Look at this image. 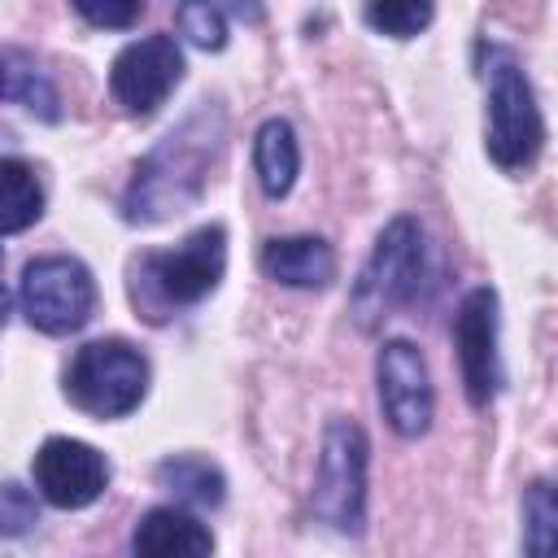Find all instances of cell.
Instances as JSON below:
<instances>
[{"label": "cell", "instance_id": "cell-7", "mask_svg": "<svg viewBox=\"0 0 558 558\" xmlns=\"http://www.w3.org/2000/svg\"><path fill=\"white\" fill-rule=\"evenodd\" d=\"M22 314L48 336L78 331L96 310V279L78 257H35L22 270Z\"/></svg>", "mask_w": 558, "mask_h": 558}, {"label": "cell", "instance_id": "cell-10", "mask_svg": "<svg viewBox=\"0 0 558 558\" xmlns=\"http://www.w3.org/2000/svg\"><path fill=\"white\" fill-rule=\"evenodd\" d=\"M375 375H379V405L392 432L423 436L432 423V379L423 353L410 340H388L379 349Z\"/></svg>", "mask_w": 558, "mask_h": 558}, {"label": "cell", "instance_id": "cell-23", "mask_svg": "<svg viewBox=\"0 0 558 558\" xmlns=\"http://www.w3.org/2000/svg\"><path fill=\"white\" fill-rule=\"evenodd\" d=\"M0 96H4V61H0Z\"/></svg>", "mask_w": 558, "mask_h": 558}, {"label": "cell", "instance_id": "cell-12", "mask_svg": "<svg viewBox=\"0 0 558 558\" xmlns=\"http://www.w3.org/2000/svg\"><path fill=\"white\" fill-rule=\"evenodd\" d=\"M131 549H135V558H209L214 536L196 514L157 506L135 523Z\"/></svg>", "mask_w": 558, "mask_h": 558}, {"label": "cell", "instance_id": "cell-17", "mask_svg": "<svg viewBox=\"0 0 558 558\" xmlns=\"http://www.w3.org/2000/svg\"><path fill=\"white\" fill-rule=\"evenodd\" d=\"M558 541V510H554V488L549 480H536L523 497V545L527 558H554Z\"/></svg>", "mask_w": 558, "mask_h": 558}, {"label": "cell", "instance_id": "cell-22", "mask_svg": "<svg viewBox=\"0 0 558 558\" xmlns=\"http://www.w3.org/2000/svg\"><path fill=\"white\" fill-rule=\"evenodd\" d=\"M9 314V292H4V257H0V323Z\"/></svg>", "mask_w": 558, "mask_h": 558}, {"label": "cell", "instance_id": "cell-5", "mask_svg": "<svg viewBox=\"0 0 558 558\" xmlns=\"http://www.w3.org/2000/svg\"><path fill=\"white\" fill-rule=\"evenodd\" d=\"M418 275H423V231H418L414 218H392L379 231V240H375L357 283H353V314H357V323L375 327L392 310L410 305L414 292H418Z\"/></svg>", "mask_w": 558, "mask_h": 558}, {"label": "cell", "instance_id": "cell-21", "mask_svg": "<svg viewBox=\"0 0 558 558\" xmlns=\"http://www.w3.org/2000/svg\"><path fill=\"white\" fill-rule=\"evenodd\" d=\"M92 26H131V22H140V4H92V0H78L74 4Z\"/></svg>", "mask_w": 558, "mask_h": 558}, {"label": "cell", "instance_id": "cell-6", "mask_svg": "<svg viewBox=\"0 0 558 558\" xmlns=\"http://www.w3.org/2000/svg\"><path fill=\"white\" fill-rule=\"evenodd\" d=\"M314 514L336 532H357L366 510V436L353 418H331L323 427L318 471H314Z\"/></svg>", "mask_w": 558, "mask_h": 558}, {"label": "cell", "instance_id": "cell-13", "mask_svg": "<svg viewBox=\"0 0 558 558\" xmlns=\"http://www.w3.org/2000/svg\"><path fill=\"white\" fill-rule=\"evenodd\" d=\"M262 270L275 283L288 288H323L336 275V253L318 235H288V240H266L262 248Z\"/></svg>", "mask_w": 558, "mask_h": 558}, {"label": "cell", "instance_id": "cell-8", "mask_svg": "<svg viewBox=\"0 0 558 558\" xmlns=\"http://www.w3.org/2000/svg\"><path fill=\"white\" fill-rule=\"evenodd\" d=\"M183 78V52L170 35H148V39H135L126 44L118 57H113V70H109V92L113 100L126 109V113H157L166 105V96L179 87Z\"/></svg>", "mask_w": 558, "mask_h": 558}, {"label": "cell", "instance_id": "cell-9", "mask_svg": "<svg viewBox=\"0 0 558 558\" xmlns=\"http://www.w3.org/2000/svg\"><path fill=\"white\" fill-rule=\"evenodd\" d=\"M453 349L471 405H488L497 392V292L471 288L453 314Z\"/></svg>", "mask_w": 558, "mask_h": 558}, {"label": "cell", "instance_id": "cell-1", "mask_svg": "<svg viewBox=\"0 0 558 558\" xmlns=\"http://www.w3.org/2000/svg\"><path fill=\"white\" fill-rule=\"evenodd\" d=\"M218 148H222V109L205 100L135 166V179L122 201L126 222H166L192 209L205 192Z\"/></svg>", "mask_w": 558, "mask_h": 558}, {"label": "cell", "instance_id": "cell-20", "mask_svg": "<svg viewBox=\"0 0 558 558\" xmlns=\"http://www.w3.org/2000/svg\"><path fill=\"white\" fill-rule=\"evenodd\" d=\"M35 527V497L22 484H0V536H22Z\"/></svg>", "mask_w": 558, "mask_h": 558}, {"label": "cell", "instance_id": "cell-2", "mask_svg": "<svg viewBox=\"0 0 558 558\" xmlns=\"http://www.w3.org/2000/svg\"><path fill=\"white\" fill-rule=\"evenodd\" d=\"M222 266H227V231L214 222V227L192 231L179 248L144 253L135 262L131 296L157 323L170 310H183V305H196L201 296H209L222 279Z\"/></svg>", "mask_w": 558, "mask_h": 558}, {"label": "cell", "instance_id": "cell-15", "mask_svg": "<svg viewBox=\"0 0 558 558\" xmlns=\"http://www.w3.org/2000/svg\"><path fill=\"white\" fill-rule=\"evenodd\" d=\"M157 484L166 493H174L179 501H187V506H222V497H227L222 471L209 458H196V453L161 458L157 462Z\"/></svg>", "mask_w": 558, "mask_h": 558}, {"label": "cell", "instance_id": "cell-18", "mask_svg": "<svg viewBox=\"0 0 558 558\" xmlns=\"http://www.w3.org/2000/svg\"><path fill=\"white\" fill-rule=\"evenodd\" d=\"M375 31L392 35V39H410L432 22V4H414V0H388V4H366L362 13Z\"/></svg>", "mask_w": 558, "mask_h": 558}, {"label": "cell", "instance_id": "cell-4", "mask_svg": "<svg viewBox=\"0 0 558 558\" xmlns=\"http://www.w3.org/2000/svg\"><path fill=\"white\" fill-rule=\"evenodd\" d=\"M148 388V362L126 340H92L65 371V397L92 418H122Z\"/></svg>", "mask_w": 558, "mask_h": 558}, {"label": "cell", "instance_id": "cell-14", "mask_svg": "<svg viewBox=\"0 0 558 558\" xmlns=\"http://www.w3.org/2000/svg\"><path fill=\"white\" fill-rule=\"evenodd\" d=\"M296 166H301V148H296V131L292 122L283 118H270L257 126V140H253V170H257V183L266 196H283L296 179Z\"/></svg>", "mask_w": 558, "mask_h": 558}, {"label": "cell", "instance_id": "cell-19", "mask_svg": "<svg viewBox=\"0 0 558 558\" xmlns=\"http://www.w3.org/2000/svg\"><path fill=\"white\" fill-rule=\"evenodd\" d=\"M179 31L196 44V48H222L227 44V22H222V9L214 4H183L179 9Z\"/></svg>", "mask_w": 558, "mask_h": 558}, {"label": "cell", "instance_id": "cell-3", "mask_svg": "<svg viewBox=\"0 0 558 558\" xmlns=\"http://www.w3.org/2000/svg\"><path fill=\"white\" fill-rule=\"evenodd\" d=\"M488 157L501 170H523L536 161L541 140H545V122L532 96L527 74L519 70L514 52L488 44Z\"/></svg>", "mask_w": 558, "mask_h": 558}, {"label": "cell", "instance_id": "cell-11", "mask_svg": "<svg viewBox=\"0 0 558 558\" xmlns=\"http://www.w3.org/2000/svg\"><path fill=\"white\" fill-rule=\"evenodd\" d=\"M105 484H109V462L92 445L70 440V436H52V440L39 445V453H35V488L52 506H61V510L92 506L105 493Z\"/></svg>", "mask_w": 558, "mask_h": 558}, {"label": "cell", "instance_id": "cell-16", "mask_svg": "<svg viewBox=\"0 0 558 558\" xmlns=\"http://www.w3.org/2000/svg\"><path fill=\"white\" fill-rule=\"evenodd\" d=\"M44 214V187L17 157H0V235L26 231Z\"/></svg>", "mask_w": 558, "mask_h": 558}]
</instances>
